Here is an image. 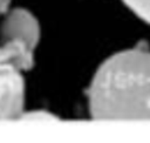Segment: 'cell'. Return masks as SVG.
Wrapping results in <instances>:
<instances>
[{"label":"cell","instance_id":"277c9868","mask_svg":"<svg viewBox=\"0 0 150 143\" xmlns=\"http://www.w3.org/2000/svg\"><path fill=\"white\" fill-rule=\"evenodd\" d=\"M12 0H0V14H4L8 11Z\"/></svg>","mask_w":150,"mask_h":143},{"label":"cell","instance_id":"6da1fadb","mask_svg":"<svg viewBox=\"0 0 150 143\" xmlns=\"http://www.w3.org/2000/svg\"><path fill=\"white\" fill-rule=\"evenodd\" d=\"M87 96L94 120H150V50L136 46L109 56Z\"/></svg>","mask_w":150,"mask_h":143},{"label":"cell","instance_id":"3957f363","mask_svg":"<svg viewBox=\"0 0 150 143\" xmlns=\"http://www.w3.org/2000/svg\"><path fill=\"white\" fill-rule=\"evenodd\" d=\"M138 18L150 25V0H122Z\"/></svg>","mask_w":150,"mask_h":143},{"label":"cell","instance_id":"7a4b0ae2","mask_svg":"<svg viewBox=\"0 0 150 143\" xmlns=\"http://www.w3.org/2000/svg\"><path fill=\"white\" fill-rule=\"evenodd\" d=\"M5 14L0 28V120H12L23 111V72L34 64L40 26L25 8H14Z\"/></svg>","mask_w":150,"mask_h":143}]
</instances>
